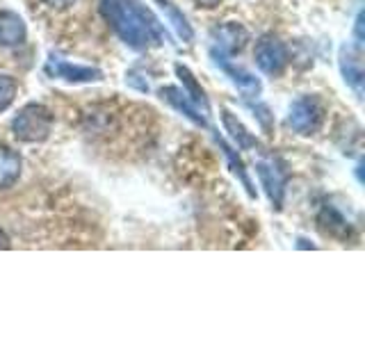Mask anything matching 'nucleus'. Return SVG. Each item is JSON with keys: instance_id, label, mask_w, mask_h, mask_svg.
<instances>
[{"instance_id": "obj_12", "label": "nucleus", "mask_w": 365, "mask_h": 342, "mask_svg": "<svg viewBox=\"0 0 365 342\" xmlns=\"http://www.w3.org/2000/svg\"><path fill=\"white\" fill-rule=\"evenodd\" d=\"M23 157L9 146H0V190H9L21 176Z\"/></svg>"}, {"instance_id": "obj_4", "label": "nucleus", "mask_w": 365, "mask_h": 342, "mask_svg": "<svg viewBox=\"0 0 365 342\" xmlns=\"http://www.w3.org/2000/svg\"><path fill=\"white\" fill-rule=\"evenodd\" d=\"M254 57L258 68L267 76H281L285 71V66H288V48L274 34H262L256 41Z\"/></svg>"}, {"instance_id": "obj_8", "label": "nucleus", "mask_w": 365, "mask_h": 342, "mask_svg": "<svg viewBox=\"0 0 365 342\" xmlns=\"http://www.w3.org/2000/svg\"><path fill=\"white\" fill-rule=\"evenodd\" d=\"M340 71L345 76V83L361 94L363 87V60H361V46H342L340 48Z\"/></svg>"}, {"instance_id": "obj_15", "label": "nucleus", "mask_w": 365, "mask_h": 342, "mask_svg": "<svg viewBox=\"0 0 365 342\" xmlns=\"http://www.w3.org/2000/svg\"><path fill=\"white\" fill-rule=\"evenodd\" d=\"M176 73H178V78L182 80V85H185V94H190V98H192V103L197 108H203V112L208 114V98H205V91L199 87V83L194 80V76H192V71L187 66H182V64H176Z\"/></svg>"}, {"instance_id": "obj_19", "label": "nucleus", "mask_w": 365, "mask_h": 342, "mask_svg": "<svg viewBox=\"0 0 365 342\" xmlns=\"http://www.w3.org/2000/svg\"><path fill=\"white\" fill-rule=\"evenodd\" d=\"M194 3H197L199 7H203V9H212V7L220 5L222 0H194Z\"/></svg>"}, {"instance_id": "obj_10", "label": "nucleus", "mask_w": 365, "mask_h": 342, "mask_svg": "<svg viewBox=\"0 0 365 342\" xmlns=\"http://www.w3.org/2000/svg\"><path fill=\"white\" fill-rule=\"evenodd\" d=\"M256 171H258L260 182H262V187H265L272 205H274V208H281V203H283V185H285L283 171L277 165H269V162H258Z\"/></svg>"}, {"instance_id": "obj_1", "label": "nucleus", "mask_w": 365, "mask_h": 342, "mask_svg": "<svg viewBox=\"0 0 365 342\" xmlns=\"http://www.w3.org/2000/svg\"><path fill=\"white\" fill-rule=\"evenodd\" d=\"M98 7L108 26L130 48L146 51L153 43H163L165 30L160 21L137 0H101Z\"/></svg>"}, {"instance_id": "obj_18", "label": "nucleus", "mask_w": 365, "mask_h": 342, "mask_svg": "<svg viewBox=\"0 0 365 342\" xmlns=\"http://www.w3.org/2000/svg\"><path fill=\"white\" fill-rule=\"evenodd\" d=\"M43 3L53 9H68L71 5H76V0H43Z\"/></svg>"}, {"instance_id": "obj_6", "label": "nucleus", "mask_w": 365, "mask_h": 342, "mask_svg": "<svg viewBox=\"0 0 365 342\" xmlns=\"http://www.w3.org/2000/svg\"><path fill=\"white\" fill-rule=\"evenodd\" d=\"M212 41H215L212 53L235 55L247 46L249 32H247V28L240 26V23H222V26H217L212 30Z\"/></svg>"}, {"instance_id": "obj_13", "label": "nucleus", "mask_w": 365, "mask_h": 342, "mask_svg": "<svg viewBox=\"0 0 365 342\" xmlns=\"http://www.w3.org/2000/svg\"><path fill=\"white\" fill-rule=\"evenodd\" d=\"M317 226H319V231H322L324 235L336 237V239H347L351 235L349 222L336 208H329V205H327V208H322V212H319Z\"/></svg>"}, {"instance_id": "obj_7", "label": "nucleus", "mask_w": 365, "mask_h": 342, "mask_svg": "<svg viewBox=\"0 0 365 342\" xmlns=\"http://www.w3.org/2000/svg\"><path fill=\"white\" fill-rule=\"evenodd\" d=\"M28 37V26L16 11L11 9H3L0 11V46L5 48H14V46H21Z\"/></svg>"}, {"instance_id": "obj_5", "label": "nucleus", "mask_w": 365, "mask_h": 342, "mask_svg": "<svg viewBox=\"0 0 365 342\" xmlns=\"http://www.w3.org/2000/svg\"><path fill=\"white\" fill-rule=\"evenodd\" d=\"M46 73L51 78H60L66 83H98L103 80V71L94 66H83V64H71L64 60H48L46 62Z\"/></svg>"}, {"instance_id": "obj_16", "label": "nucleus", "mask_w": 365, "mask_h": 342, "mask_svg": "<svg viewBox=\"0 0 365 342\" xmlns=\"http://www.w3.org/2000/svg\"><path fill=\"white\" fill-rule=\"evenodd\" d=\"M160 3V7H163L165 11H167V16H169V21L174 23V28H176V32L180 34L182 39L185 41H192V37H194V32H192V28H190V23H187V19L180 14V11L171 5V3H167V0H158Z\"/></svg>"}, {"instance_id": "obj_9", "label": "nucleus", "mask_w": 365, "mask_h": 342, "mask_svg": "<svg viewBox=\"0 0 365 342\" xmlns=\"http://www.w3.org/2000/svg\"><path fill=\"white\" fill-rule=\"evenodd\" d=\"M160 96H163L169 105H174L178 112H182L190 121H194L197 125H201V128H205L208 125V121H205V114H201V110L194 105L192 98L185 94V91H180L178 87L174 85H169V87H163L160 89Z\"/></svg>"}, {"instance_id": "obj_20", "label": "nucleus", "mask_w": 365, "mask_h": 342, "mask_svg": "<svg viewBox=\"0 0 365 342\" xmlns=\"http://www.w3.org/2000/svg\"><path fill=\"white\" fill-rule=\"evenodd\" d=\"M9 247H11V239H9V235L3 231V228H0V249L5 251V249H9Z\"/></svg>"}, {"instance_id": "obj_2", "label": "nucleus", "mask_w": 365, "mask_h": 342, "mask_svg": "<svg viewBox=\"0 0 365 342\" xmlns=\"http://www.w3.org/2000/svg\"><path fill=\"white\" fill-rule=\"evenodd\" d=\"M53 121V112L46 105H41V103H28L11 119V133H14L19 142L41 144L51 137Z\"/></svg>"}, {"instance_id": "obj_17", "label": "nucleus", "mask_w": 365, "mask_h": 342, "mask_svg": "<svg viewBox=\"0 0 365 342\" xmlns=\"http://www.w3.org/2000/svg\"><path fill=\"white\" fill-rule=\"evenodd\" d=\"M19 94V85L11 76H0V112H5Z\"/></svg>"}, {"instance_id": "obj_3", "label": "nucleus", "mask_w": 365, "mask_h": 342, "mask_svg": "<svg viewBox=\"0 0 365 342\" xmlns=\"http://www.w3.org/2000/svg\"><path fill=\"white\" fill-rule=\"evenodd\" d=\"M324 121V105L317 96H302L292 103L288 123L294 133L299 135H313L319 130Z\"/></svg>"}, {"instance_id": "obj_11", "label": "nucleus", "mask_w": 365, "mask_h": 342, "mask_svg": "<svg viewBox=\"0 0 365 342\" xmlns=\"http://www.w3.org/2000/svg\"><path fill=\"white\" fill-rule=\"evenodd\" d=\"M212 57H215V62L220 64L228 76H231V80L237 85V89L242 91L245 96H258L260 94L262 85H260V80L256 76H251L249 71H245V68H235L231 62H226V57L220 55V53H212Z\"/></svg>"}, {"instance_id": "obj_14", "label": "nucleus", "mask_w": 365, "mask_h": 342, "mask_svg": "<svg viewBox=\"0 0 365 342\" xmlns=\"http://www.w3.org/2000/svg\"><path fill=\"white\" fill-rule=\"evenodd\" d=\"M222 123H224V128H226L228 133H231V137L237 142L240 148H254V146L258 144V142H256V137L245 128L242 121H240L233 112L222 110Z\"/></svg>"}]
</instances>
